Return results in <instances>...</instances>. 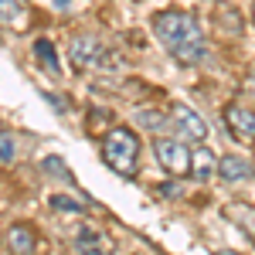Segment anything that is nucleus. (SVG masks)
I'll return each mask as SVG.
<instances>
[{"mask_svg":"<svg viewBox=\"0 0 255 255\" xmlns=\"http://www.w3.org/2000/svg\"><path fill=\"white\" fill-rule=\"evenodd\" d=\"M139 133L129 126H113L106 136H102V160L109 163V170L119 174L123 180H133L139 174Z\"/></svg>","mask_w":255,"mask_h":255,"instance_id":"obj_2","label":"nucleus"},{"mask_svg":"<svg viewBox=\"0 0 255 255\" xmlns=\"http://www.w3.org/2000/svg\"><path fill=\"white\" fill-rule=\"evenodd\" d=\"M0 160H3V163L14 160V136H10V133H0Z\"/></svg>","mask_w":255,"mask_h":255,"instance_id":"obj_15","label":"nucleus"},{"mask_svg":"<svg viewBox=\"0 0 255 255\" xmlns=\"http://www.w3.org/2000/svg\"><path fill=\"white\" fill-rule=\"evenodd\" d=\"M170 126H174L177 136L187 139V143H204L208 139V123L197 116L191 106H184V102L170 106Z\"/></svg>","mask_w":255,"mask_h":255,"instance_id":"obj_5","label":"nucleus"},{"mask_svg":"<svg viewBox=\"0 0 255 255\" xmlns=\"http://www.w3.org/2000/svg\"><path fill=\"white\" fill-rule=\"evenodd\" d=\"M0 24L24 27V24H27V7H24L20 0H0Z\"/></svg>","mask_w":255,"mask_h":255,"instance_id":"obj_10","label":"nucleus"},{"mask_svg":"<svg viewBox=\"0 0 255 255\" xmlns=\"http://www.w3.org/2000/svg\"><path fill=\"white\" fill-rule=\"evenodd\" d=\"M167 123H170V116H163L157 109H143V113H139V126H146V129H153V133H160Z\"/></svg>","mask_w":255,"mask_h":255,"instance_id":"obj_13","label":"nucleus"},{"mask_svg":"<svg viewBox=\"0 0 255 255\" xmlns=\"http://www.w3.org/2000/svg\"><path fill=\"white\" fill-rule=\"evenodd\" d=\"M252 24H255V3H252Z\"/></svg>","mask_w":255,"mask_h":255,"instance_id":"obj_18","label":"nucleus"},{"mask_svg":"<svg viewBox=\"0 0 255 255\" xmlns=\"http://www.w3.org/2000/svg\"><path fill=\"white\" fill-rule=\"evenodd\" d=\"M218 170V157L204 146V143H197L194 150H191V177H194L197 184H204V180H211Z\"/></svg>","mask_w":255,"mask_h":255,"instance_id":"obj_8","label":"nucleus"},{"mask_svg":"<svg viewBox=\"0 0 255 255\" xmlns=\"http://www.w3.org/2000/svg\"><path fill=\"white\" fill-rule=\"evenodd\" d=\"M153 153H157L160 167L167 170V177H187L191 174V146L180 136H153Z\"/></svg>","mask_w":255,"mask_h":255,"instance_id":"obj_3","label":"nucleus"},{"mask_svg":"<svg viewBox=\"0 0 255 255\" xmlns=\"http://www.w3.org/2000/svg\"><path fill=\"white\" fill-rule=\"evenodd\" d=\"M34 245H38V238L31 232V225L17 221V225L7 228V249L10 252H34Z\"/></svg>","mask_w":255,"mask_h":255,"instance_id":"obj_9","label":"nucleus"},{"mask_svg":"<svg viewBox=\"0 0 255 255\" xmlns=\"http://www.w3.org/2000/svg\"><path fill=\"white\" fill-rule=\"evenodd\" d=\"M34 55H38L41 58V65H44V68H48V72H55V75H58L61 68H58V51H55V48H51V41H34Z\"/></svg>","mask_w":255,"mask_h":255,"instance_id":"obj_11","label":"nucleus"},{"mask_svg":"<svg viewBox=\"0 0 255 255\" xmlns=\"http://www.w3.org/2000/svg\"><path fill=\"white\" fill-rule=\"evenodd\" d=\"M68 58L75 61L79 72H85V68H106V65L113 68L116 65V55H109L96 34H72V41H68Z\"/></svg>","mask_w":255,"mask_h":255,"instance_id":"obj_4","label":"nucleus"},{"mask_svg":"<svg viewBox=\"0 0 255 255\" xmlns=\"http://www.w3.org/2000/svg\"><path fill=\"white\" fill-rule=\"evenodd\" d=\"M252 160L238 157V153H225V157H218V170L215 174L225 180V184H242V180H249L252 177Z\"/></svg>","mask_w":255,"mask_h":255,"instance_id":"obj_7","label":"nucleus"},{"mask_svg":"<svg viewBox=\"0 0 255 255\" xmlns=\"http://www.w3.org/2000/svg\"><path fill=\"white\" fill-rule=\"evenodd\" d=\"M225 126L232 129L238 143H255V113L242 102H228L225 106Z\"/></svg>","mask_w":255,"mask_h":255,"instance_id":"obj_6","label":"nucleus"},{"mask_svg":"<svg viewBox=\"0 0 255 255\" xmlns=\"http://www.w3.org/2000/svg\"><path fill=\"white\" fill-rule=\"evenodd\" d=\"M55 3H58V10H68L72 7V0H55Z\"/></svg>","mask_w":255,"mask_h":255,"instance_id":"obj_17","label":"nucleus"},{"mask_svg":"<svg viewBox=\"0 0 255 255\" xmlns=\"http://www.w3.org/2000/svg\"><path fill=\"white\" fill-rule=\"evenodd\" d=\"M44 170H48V174H58V177H68L65 160H61V157H44Z\"/></svg>","mask_w":255,"mask_h":255,"instance_id":"obj_16","label":"nucleus"},{"mask_svg":"<svg viewBox=\"0 0 255 255\" xmlns=\"http://www.w3.org/2000/svg\"><path fill=\"white\" fill-rule=\"evenodd\" d=\"M75 249H79V252L99 255V252H102V235H99V232H92V228H82L79 238H75Z\"/></svg>","mask_w":255,"mask_h":255,"instance_id":"obj_12","label":"nucleus"},{"mask_svg":"<svg viewBox=\"0 0 255 255\" xmlns=\"http://www.w3.org/2000/svg\"><path fill=\"white\" fill-rule=\"evenodd\" d=\"M150 27H153L157 41L163 44V51L177 65H197L208 51L204 31H201L197 17L187 10H160V14H153Z\"/></svg>","mask_w":255,"mask_h":255,"instance_id":"obj_1","label":"nucleus"},{"mask_svg":"<svg viewBox=\"0 0 255 255\" xmlns=\"http://www.w3.org/2000/svg\"><path fill=\"white\" fill-rule=\"evenodd\" d=\"M51 208H58V211H82V201H72V197H65V194H55L51 197Z\"/></svg>","mask_w":255,"mask_h":255,"instance_id":"obj_14","label":"nucleus"}]
</instances>
